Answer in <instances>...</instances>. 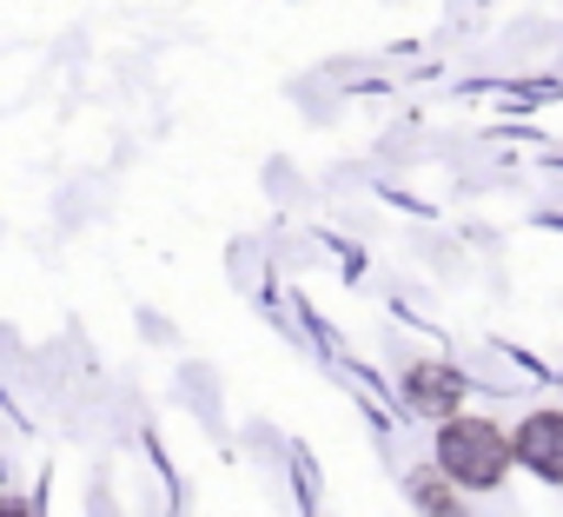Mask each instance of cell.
Returning <instances> with one entry per match:
<instances>
[{
    "mask_svg": "<svg viewBox=\"0 0 563 517\" xmlns=\"http://www.w3.org/2000/svg\"><path fill=\"white\" fill-rule=\"evenodd\" d=\"M438 464H444V477L490 491V484L510 471V438H504L490 418H444V431H438Z\"/></svg>",
    "mask_w": 563,
    "mask_h": 517,
    "instance_id": "cell-1",
    "label": "cell"
},
{
    "mask_svg": "<svg viewBox=\"0 0 563 517\" xmlns=\"http://www.w3.org/2000/svg\"><path fill=\"white\" fill-rule=\"evenodd\" d=\"M510 458H523L543 477H563V411H537L523 418V431L510 438Z\"/></svg>",
    "mask_w": 563,
    "mask_h": 517,
    "instance_id": "cell-2",
    "label": "cell"
},
{
    "mask_svg": "<svg viewBox=\"0 0 563 517\" xmlns=\"http://www.w3.org/2000/svg\"><path fill=\"white\" fill-rule=\"evenodd\" d=\"M405 392H411V405H418L424 418H451V411H457V398H464L457 372H444V365H418V372L405 378Z\"/></svg>",
    "mask_w": 563,
    "mask_h": 517,
    "instance_id": "cell-3",
    "label": "cell"
},
{
    "mask_svg": "<svg viewBox=\"0 0 563 517\" xmlns=\"http://www.w3.org/2000/svg\"><path fill=\"white\" fill-rule=\"evenodd\" d=\"M411 497H418V510H431V517H457V510H464V504L451 497V484H444V477H431V471H418V477H411Z\"/></svg>",
    "mask_w": 563,
    "mask_h": 517,
    "instance_id": "cell-4",
    "label": "cell"
},
{
    "mask_svg": "<svg viewBox=\"0 0 563 517\" xmlns=\"http://www.w3.org/2000/svg\"><path fill=\"white\" fill-rule=\"evenodd\" d=\"M0 517H34L27 504H14V497H0Z\"/></svg>",
    "mask_w": 563,
    "mask_h": 517,
    "instance_id": "cell-5",
    "label": "cell"
}]
</instances>
